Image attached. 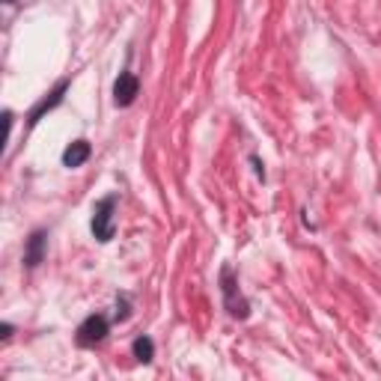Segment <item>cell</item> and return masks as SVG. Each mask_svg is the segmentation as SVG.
Returning <instances> with one entry per match:
<instances>
[{"instance_id": "cell-2", "label": "cell", "mask_w": 381, "mask_h": 381, "mask_svg": "<svg viewBox=\"0 0 381 381\" xmlns=\"http://www.w3.org/2000/svg\"><path fill=\"white\" fill-rule=\"evenodd\" d=\"M221 289H223V298H226V310H230L233 316H238V319H247V313H250L247 301L235 292V283H233V271L230 268L221 271Z\"/></svg>"}, {"instance_id": "cell-9", "label": "cell", "mask_w": 381, "mask_h": 381, "mask_svg": "<svg viewBox=\"0 0 381 381\" xmlns=\"http://www.w3.org/2000/svg\"><path fill=\"white\" fill-rule=\"evenodd\" d=\"M12 337V325H0V340H9Z\"/></svg>"}, {"instance_id": "cell-6", "label": "cell", "mask_w": 381, "mask_h": 381, "mask_svg": "<svg viewBox=\"0 0 381 381\" xmlns=\"http://www.w3.org/2000/svg\"><path fill=\"white\" fill-rule=\"evenodd\" d=\"M45 242H48V233H45V230H39V233L30 235L27 254H24V262H27L30 268H36V265H39V262L45 259Z\"/></svg>"}, {"instance_id": "cell-8", "label": "cell", "mask_w": 381, "mask_h": 381, "mask_svg": "<svg viewBox=\"0 0 381 381\" xmlns=\"http://www.w3.org/2000/svg\"><path fill=\"white\" fill-rule=\"evenodd\" d=\"M131 354H134L140 363H149L155 357V342L149 337H137L134 342H131Z\"/></svg>"}, {"instance_id": "cell-1", "label": "cell", "mask_w": 381, "mask_h": 381, "mask_svg": "<svg viewBox=\"0 0 381 381\" xmlns=\"http://www.w3.org/2000/svg\"><path fill=\"white\" fill-rule=\"evenodd\" d=\"M116 202H119L116 194H111V197H104V200L95 202L90 230H92V235L99 238V242H111V238H113V212H116Z\"/></svg>"}, {"instance_id": "cell-3", "label": "cell", "mask_w": 381, "mask_h": 381, "mask_svg": "<svg viewBox=\"0 0 381 381\" xmlns=\"http://www.w3.org/2000/svg\"><path fill=\"white\" fill-rule=\"evenodd\" d=\"M107 337V319L104 316H87L78 328V342L81 345H95Z\"/></svg>"}, {"instance_id": "cell-7", "label": "cell", "mask_w": 381, "mask_h": 381, "mask_svg": "<svg viewBox=\"0 0 381 381\" xmlns=\"http://www.w3.org/2000/svg\"><path fill=\"white\" fill-rule=\"evenodd\" d=\"M87 158H90V143H87V140H75V143H69L66 152H63V164H66V167H71V170H75V167H81Z\"/></svg>"}, {"instance_id": "cell-5", "label": "cell", "mask_w": 381, "mask_h": 381, "mask_svg": "<svg viewBox=\"0 0 381 381\" xmlns=\"http://www.w3.org/2000/svg\"><path fill=\"white\" fill-rule=\"evenodd\" d=\"M66 90H69V81H60L57 87H54V92L48 95V99H42L39 104H36V111L30 113V123H39V119H42L48 111H54V107L63 102V92H66Z\"/></svg>"}, {"instance_id": "cell-10", "label": "cell", "mask_w": 381, "mask_h": 381, "mask_svg": "<svg viewBox=\"0 0 381 381\" xmlns=\"http://www.w3.org/2000/svg\"><path fill=\"white\" fill-rule=\"evenodd\" d=\"M254 167H256V176H259V179H265V170H262V164H259V158H254Z\"/></svg>"}, {"instance_id": "cell-4", "label": "cell", "mask_w": 381, "mask_h": 381, "mask_svg": "<svg viewBox=\"0 0 381 381\" xmlns=\"http://www.w3.org/2000/svg\"><path fill=\"white\" fill-rule=\"evenodd\" d=\"M137 92H140L137 78L131 75V71H123V75L116 78V83H113V102H116V107H128L131 102L137 99Z\"/></svg>"}]
</instances>
